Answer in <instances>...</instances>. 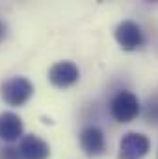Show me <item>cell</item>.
Returning a JSON list of instances; mask_svg holds the SVG:
<instances>
[{"mask_svg":"<svg viewBox=\"0 0 158 159\" xmlns=\"http://www.w3.org/2000/svg\"><path fill=\"white\" fill-rule=\"evenodd\" d=\"M0 159H21V154L15 146H4L0 150Z\"/></svg>","mask_w":158,"mask_h":159,"instance_id":"obj_9","label":"cell"},{"mask_svg":"<svg viewBox=\"0 0 158 159\" xmlns=\"http://www.w3.org/2000/svg\"><path fill=\"white\" fill-rule=\"evenodd\" d=\"M22 131H24V124L19 115H15L13 111L0 113V139L2 141L15 143L22 139Z\"/></svg>","mask_w":158,"mask_h":159,"instance_id":"obj_8","label":"cell"},{"mask_svg":"<svg viewBox=\"0 0 158 159\" xmlns=\"http://www.w3.org/2000/svg\"><path fill=\"white\" fill-rule=\"evenodd\" d=\"M116 41L119 43V46L126 52H132V50H138L141 44H143V32L140 28L138 22L134 20H123L119 22L116 32Z\"/></svg>","mask_w":158,"mask_h":159,"instance_id":"obj_4","label":"cell"},{"mask_svg":"<svg viewBox=\"0 0 158 159\" xmlns=\"http://www.w3.org/2000/svg\"><path fill=\"white\" fill-rule=\"evenodd\" d=\"M19 154L21 159H48L50 157V146L37 135H22L19 143Z\"/></svg>","mask_w":158,"mask_h":159,"instance_id":"obj_7","label":"cell"},{"mask_svg":"<svg viewBox=\"0 0 158 159\" xmlns=\"http://www.w3.org/2000/svg\"><path fill=\"white\" fill-rule=\"evenodd\" d=\"M0 96L7 106L21 107L34 96V83L24 76H13L0 85Z\"/></svg>","mask_w":158,"mask_h":159,"instance_id":"obj_1","label":"cell"},{"mask_svg":"<svg viewBox=\"0 0 158 159\" xmlns=\"http://www.w3.org/2000/svg\"><path fill=\"white\" fill-rule=\"evenodd\" d=\"M80 148L87 157H99L106 150L104 131L97 126H86L80 131Z\"/></svg>","mask_w":158,"mask_h":159,"instance_id":"obj_6","label":"cell"},{"mask_svg":"<svg viewBox=\"0 0 158 159\" xmlns=\"http://www.w3.org/2000/svg\"><path fill=\"white\" fill-rule=\"evenodd\" d=\"M151 150V141L147 135L138 131H128L119 141L117 159H143Z\"/></svg>","mask_w":158,"mask_h":159,"instance_id":"obj_3","label":"cell"},{"mask_svg":"<svg viewBox=\"0 0 158 159\" xmlns=\"http://www.w3.org/2000/svg\"><path fill=\"white\" fill-rule=\"evenodd\" d=\"M110 113L121 124L132 122L141 113L140 98L134 93H130V91H119L117 94L112 98V102H110Z\"/></svg>","mask_w":158,"mask_h":159,"instance_id":"obj_2","label":"cell"},{"mask_svg":"<svg viewBox=\"0 0 158 159\" xmlns=\"http://www.w3.org/2000/svg\"><path fill=\"white\" fill-rule=\"evenodd\" d=\"M80 80V70L73 61H58L48 69V81L54 87L65 89Z\"/></svg>","mask_w":158,"mask_h":159,"instance_id":"obj_5","label":"cell"},{"mask_svg":"<svg viewBox=\"0 0 158 159\" xmlns=\"http://www.w3.org/2000/svg\"><path fill=\"white\" fill-rule=\"evenodd\" d=\"M4 37H6V24L0 20V41L4 39Z\"/></svg>","mask_w":158,"mask_h":159,"instance_id":"obj_10","label":"cell"}]
</instances>
